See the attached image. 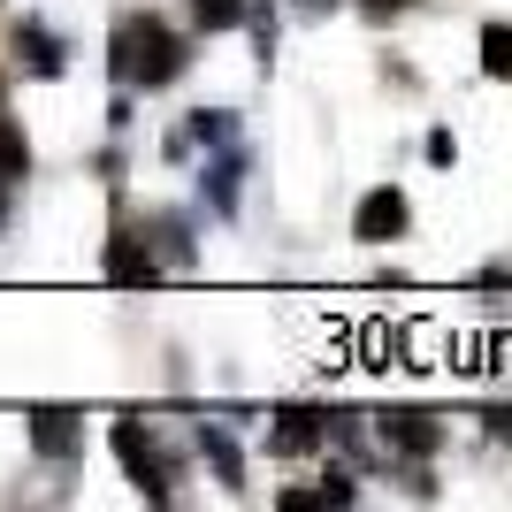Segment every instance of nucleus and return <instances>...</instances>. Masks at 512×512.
<instances>
[{
	"mask_svg": "<svg viewBox=\"0 0 512 512\" xmlns=\"http://www.w3.org/2000/svg\"><path fill=\"white\" fill-rule=\"evenodd\" d=\"M107 268H115L123 283H146V276H153V253L138 245V237H115V253H107Z\"/></svg>",
	"mask_w": 512,
	"mask_h": 512,
	"instance_id": "8",
	"label": "nucleus"
},
{
	"mask_svg": "<svg viewBox=\"0 0 512 512\" xmlns=\"http://www.w3.org/2000/svg\"><path fill=\"white\" fill-rule=\"evenodd\" d=\"M398 230H406V199H398V192H367L360 237H367V245H383V237H398Z\"/></svg>",
	"mask_w": 512,
	"mask_h": 512,
	"instance_id": "4",
	"label": "nucleus"
},
{
	"mask_svg": "<svg viewBox=\"0 0 512 512\" xmlns=\"http://www.w3.org/2000/svg\"><path fill=\"white\" fill-rule=\"evenodd\" d=\"M199 451H207V459H214V474H222L230 490H245V467H237V444H230V436H222V428H199Z\"/></svg>",
	"mask_w": 512,
	"mask_h": 512,
	"instance_id": "6",
	"label": "nucleus"
},
{
	"mask_svg": "<svg viewBox=\"0 0 512 512\" xmlns=\"http://www.w3.org/2000/svg\"><path fill=\"white\" fill-rule=\"evenodd\" d=\"M115 451H123V467L138 474V490H153V497H169V467H161V451H153V436H138V428H115Z\"/></svg>",
	"mask_w": 512,
	"mask_h": 512,
	"instance_id": "2",
	"label": "nucleus"
},
{
	"mask_svg": "<svg viewBox=\"0 0 512 512\" xmlns=\"http://www.w3.org/2000/svg\"><path fill=\"white\" fill-rule=\"evenodd\" d=\"M436 436H444V428L428 421V413H390V444H406V451H436Z\"/></svg>",
	"mask_w": 512,
	"mask_h": 512,
	"instance_id": "7",
	"label": "nucleus"
},
{
	"mask_svg": "<svg viewBox=\"0 0 512 512\" xmlns=\"http://www.w3.org/2000/svg\"><path fill=\"white\" fill-rule=\"evenodd\" d=\"M16 54H31V69H39V77H54V69H62V46H54V31H46V23H16Z\"/></svg>",
	"mask_w": 512,
	"mask_h": 512,
	"instance_id": "5",
	"label": "nucleus"
},
{
	"mask_svg": "<svg viewBox=\"0 0 512 512\" xmlns=\"http://www.w3.org/2000/svg\"><path fill=\"white\" fill-rule=\"evenodd\" d=\"M176 69H184V46L153 16H130L123 31H115V77H123V85H169Z\"/></svg>",
	"mask_w": 512,
	"mask_h": 512,
	"instance_id": "1",
	"label": "nucleus"
},
{
	"mask_svg": "<svg viewBox=\"0 0 512 512\" xmlns=\"http://www.w3.org/2000/svg\"><path fill=\"white\" fill-rule=\"evenodd\" d=\"M482 69H490V77H512V31H505V23L482 31Z\"/></svg>",
	"mask_w": 512,
	"mask_h": 512,
	"instance_id": "10",
	"label": "nucleus"
},
{
	"mask_svg": "<svg viewBox=\"0 0 512 512\" xmlns=\"http://www.w3.org/2000/svg\"><path fill=\"white\" fill-rule=\"evenodd\" d=\"M321 428H329L321 413H283V428H276V451H306V444L321 436Z\"/></svg>",
	"mask_w": 512,
	"mask_h": 512,
	"instance_id": "9",
	"label": "nucleus"
},
{
	"mask_svg": "<svg viewBox=\"0 0 512 512\" xmlns=\"http://www.w3.org/2000/svg\"><path fill=\"white\" fill-rule=\"evenodd\" d=\"M23 161H31V153H23V138L0 123V176H23Z\"/></svg>",
	"mask_w": 512,
	"mask_h": 512,
	"instance_id": "12",
	"label": "nucleus"
},
{
	"mask_svg": "<svg viewBox=\"0 0 512 512\" xmlns=\"http://www.w3.org/2000/svg\"><path fill=\"white\" fill-rule=\"evenodd\" d=\"M192 16L207 23V31H222V23H237V16H245V0H192Z\"/></svg>",
	"mask_w": 512,
	"mask_h": 512,
	"instance_id": "11",
	"label": "nucleus"
},
{
	"mask_svg": "<svg viewBox=\"0 0 512 512\" xmlns=\"http://www.w3.org/2000/svg\"><path fill=\"white\" fill-rule=\"evenodd\" d=\"M31 444L46 459H69V451H85V421L77 413H31Z\"/></svg>",
	"mask_w": 512,
	"mask_h": 512,
	"instance_id": "3",
	"label": "nucleus"
},
{
	"mask_svg": "<svg viewBox=\"0 0 512 512\" xmlns=\"http://www.w3.org/2000/svg\"><path fill=\"white\" fill-rule=\"evenodd\" d=\"M367 8H375V16H390V8H406V0H367Z\"/></svg>",
	"mask_w": 512,
	"mask_h": 512,
	"instance_id": "13",
	"label": "nucleus"
},
{
	"mask_svg": "<svg viewBox=\"0 0 512 512\" xmlns=\"http://www.w3.org/2000/svg\"><path fill=\"white\" fill-rule=\"evenodd\" d=\"M306 8H329V0H306Z\"/></svg>",
	"mask_w": 512,
	"mask_h": 512,
	"instance_id": "14",
	"label": "nucleus"
}]
</instances>
